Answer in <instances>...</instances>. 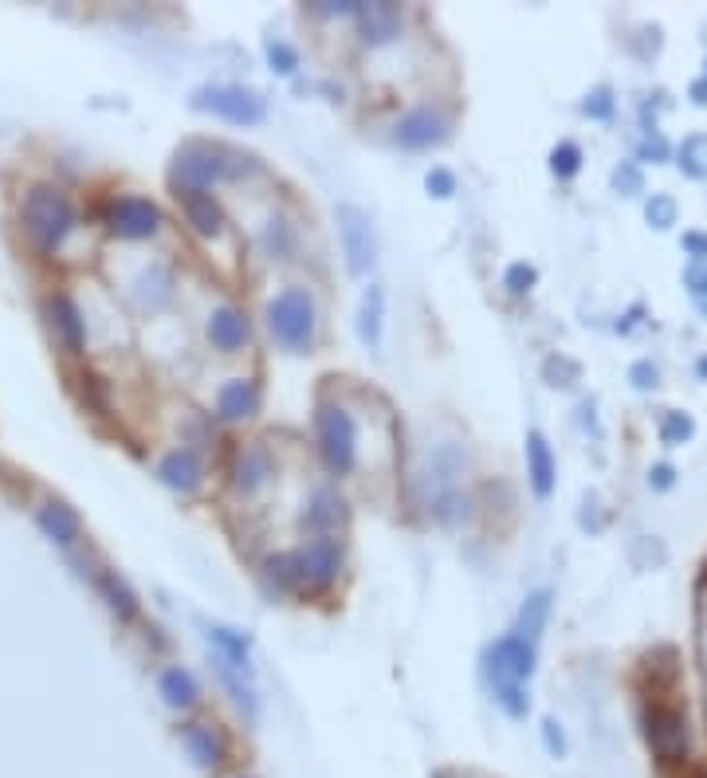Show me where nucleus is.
<instances>
[{
  "instance_id": "obj_44",
  "label": "nucleus",
  "mask_w": 707,
  "mask_h": 778,
  "mask_svg": "<svg viewBox=\"0 0 707 778\" xmlns=\"http://www.w3.org/2000/svg\"><path fill=\"white\" fill-rule=\"evenodd\" d=\"M546 747H551L554 755H562L566 751V744H562V731H559V724H554V719H546Z\"/></svg>"
},
{
  "instance_id": "obj_35",
  "label": "nucleus",
  "mask_w": 707,
  "mask_h": 778,
  "mask_svg": "<svg viewBox=\"0 0 707 778\" xmlns=\"http://www.w3.org/2000/svg\"><path fill=\"white\" fill-rule=\"evenodd\" d=\"M268 60L276 71H284V75H291L295 68H299V55H295V48H287L284 40H271L268 43Z\"/></svg>"
},
{
  "instance_id": "obj_16",
  "label": "nucleus",
  "mask_w": 707,
  "mask_h": 778,
  "mask_svg": "<svg viewBox=\"0 0 707 778\" xmlns=\"http://www.w3.org/2000/svg\"><path fill=\"white\" fill-rule=\"evenodd\" d=\"M130 295H134V303H139V311H162L165 303L173 299V272L165 268V264H150V268H142V276L130 284Z\"/></svg>"
},
{
  "instance_id": "obj_36",
  "label": "nucleus",
  "mask_w": 707,
  "mask_h": 778,
  "mask_svg": "<svg viewBox=\"0 0 707 778\" xmlns=\"http://www.w3.org/2000/svg\"><path fill=\"white\" fill-rule=\"evenodd\" d=\"M268 579L276 582V590H291L295 586V574H291V554H276V559H268Z\"/></svg>"
},
{
  "instance_id": "obj_21",
  "label": "nucleus",
  "mask_w": 707,
  "mask_h": 778,
  "mask_svg": "<svg viewBox=\"0 0 707 778\" xmlns=\"http://www.w3.org/2000/svg\"><path fill=\"white\" fill-rule=\"evenodd\" d=\"M35 519H40L43 535L55 539V543H63V546H71L79 535H83V519H79L68 503H43V508L35 511Z\"/></svg>"
},
{
  "instance_id": "obj_41",
  "label": "nucleus",
  "mask_w": 707,
  "mask_h": 778,
  "mask_svg": "<svg viewBox=\"0 0 707 778\" xmlns=\"http://www.w3.org/2000/svg\"><path fill=\"white\" fill-rule=\"evenodd\" d=\"M617 185H622L625 193H641V170L633 162H625L622 170H617Z\"/></svg>"
},
{
  "instance_id": "obj_42",
  "label": "nucleus",
  "mask_w": 707,
  "mask_h": 778,
  "mask_svg": "<svg viewBox=\"0 0 707 778\" xmlns=\"http://www.w3.org/2000/svg\"><path fill=\"white\" fill-rule=\"evenodd\" d=\"M691 432V421L688 417H680V413H673L665 421V441H680V437H688Z\"/></svg>"
},
{
  "instance_id": "obj_2",
  "label": "nucleus",
  "mask_w": 707,
  "mask_h": 778,
  "mask_svg": "<svg viewBox=\"0 0 707 778\" xmlns=\"http://www.w3.org/2000/svg\"><path fill=\"white\" fill-rule=\"evenodd\" d=\"M20 225L32 236V244H40L43 252H55L75 228V205L55 185H35L20 201Z\"/></svg>"
},
{
  "instance_id": "obj_19",
  "label": "nucleus",
  "mask_w": 707,
  "mask_h": 778,
  "mask_svg": "<svg viewBox=\"0 0 707 778\" xmlns=\"http://www.w3.org/2000/svg\"><path fill=\"white\" fill-rule=\"evenodd\" d=\"M182 213L193 233H201V236L225 233V208H221V201H216L213 193H189V197H182Z\"/></svg>"
},
{
  "instance_id": "obj_9",
  "label": "nucleus",
  "mask_w": 707,
  "mask_h": 778,
  "mask_svg": "<svg viewBox=\"0 0 707 778\" xmlns=\"http://www.w3.org/2000/svg\"><path fill=\"white\" fill-rule=\"evenodd\" d=\"M645 735L660 762H680L684 755H688V719L676 708L653 704V708L645 712Z\"/></svg>"
},
{
  "instance_id": "obj_17",
  "label": "nucleus",
  "mask_w": 707,
  "mask_h": 778,
  "mask_svg": "<svg viewBox=\"0 0 707 778\" xmlns=\"http://www.w3.org/2000/svg\"><path fill=\"white\" fill-rule=\"evenodd\" d=\"M208 342L216 346V350H225V355H236V350H244L252 338V327L248 319H244L236 307H221V311L208 315Z\"/></svg>"
},
{
  "instance_id": "obj_20",
  "label": "nucleus",
  "mask_w": 707,
  "mask_h": 778,
  "mask_svg": "<svg viewBox=\"0 0 707 778\" xmlns=\"http://www.w3.org/2000/svg\"><path fill=\"white\" fill-rule=\"evenodd\" d=\"M48 311H52V327L60 330L63 346L79 355L86 342V323H83V311L75 307V299H71V295H55V299H48Z\"/></svg>"
},
{
  "instance_id": "obj_25",
  "label": "nucleus",
  "mask_w": 707,
  "mask_h": 778,
  "mask_svg": "<svg viewBox=\"0 0 707 778\" xmlns=\"http://www.w3.org/2000/svg\"><path fill=\"white\" fill-rule=\"evenodd\" d=\"M157 688H162L170 708H193V704L201 700V688H197V680H193L189 668H165Z\"/></svg>"
},
{
  "instance_id": "obj_26",
  "label": "nucleus",
  "mask_w": 707,
  "mask_h": 778,
  "mask_svg": "<svg viewBox=\"0 0 707 778\" xmlns=\"http://www.w3.org/2000/svg\"><path fill=\"white\" fill-rule=\"evenodd\" d=\"M381 315H386V291L370 284L362 295V311H358V335H362L366 346L381 342Z\"/></svg>"
},
{
  "instance_id": "obj_23",
  "label": "nucleus",
  "mask_w": 707,
  "mask_h": 778,
  "mask_svg": "<svg viewBox=\"0 0 707 778\" xmlns=\"http://www.w3.org/2000/svg\"><path fill=\"white\" fill-rule=\"evenodd\" d=\"M526 472H531V484H535L539 495L554 492V457L543 432H531V437H526Z\"/></svg>"
},
{
  "instance_id": "obj_13",
  "label": "nucleus",
  "mask_w": 707,
  "mask_h": 778,
  "mask_svg": "<svg viewBox=\"0 0 707 778\" xmlns=\"http://www.w3.org/2000/svg\"><path fill=\"white\" fill-rule=\"evenodd\" d=\"M271 472H276V464H271V452H268V444H259V441H252V444H244L240 452H236V460H233V492L236 495H256L259 488L268 484L271 480Z\"/></svg>"
},
{
  "instance_id": "obj_18",
  "label": "nucleus",
  "mask_w": 707,
  "mask_h": 778,
  "mask_svg": "<svg viewBox=\"0 0 707 778\" xmlns=\"http://www.w3.org/2000/svg\"><path fill=\"white\" fill-rule=\"evenodd\" d=\"M216 409L225 421H248L259 413V386L252 378H233L216 393Z\"/></svg>"
},
{
  "instance_id": "obj_22",
  "label": "nucleus",
  "mask_w": 707,
  "mask_h": 778,
  "mask_svg": "<svg viewBox=\"0 0 707 778\" xmlns=\"http://www.w3.org/2000/svg\"><path fill=\"white\" fill-rule=\"evenodd\" d=\"M346 519V503L338 500V492H330V488H319V492L311 495V503H307V515H303V523L315 531V535H327V531L342 528Z\"/></svg>"
},
{
  "instance_id": "obj_40",
  "label": "nucleus",
  "mask_w": 707,
  "mask_h": 778,
  "mask_svg": "<svg viewBox=\"0 0 707 778\" xmlns=\"http://www.w3.org/2000/svg\"><path fill=\"white\" fill-rule=\"evenodd\" d=\"M315 17H354L358 12V4L354 0H322V4H315Z\"/></svg>"
},
{
  "instance_id": "obj_3",
  "label": "nucleus",
  "mask_w": 707,
  "mask_h": 778,
  "mask_svg": "<svg viewBox=\"0 0 707 778\" xmlns=\"http://www.w3.org/2000/svg\"><path fill=\"white\" fill-rule=\"evenodd\" d=\"M315 327H319V319H315V299L303 291V287H287V291H279L276 299L268 303L271 338H276L284 350H291V355H307V350H311Z\"/></svg>"
},
{
  "instance_id": "obj_6",
  "label": "nucleus",
  "mask_w": 707,
  "mask_h": 778,
  "mask_svg": "<svg viewBox=\"0 0 707 778\" xmlns=\"http://www.w3.org/2000/svg\"><path fill=\"white\" fill-rule=\"evenodd\" d=\"M449 134H452V114L432 103H421V106H413V111H406L393 126V142L406 150L440 146V142H449Z\"/></svg>"
},
{
  "instance_id": "obj_29",
  "label": "nucleus",
  "mask_w": 707,
  "mask_h": 778,
  "mask_svg": "<svg viewBox=\"0 0 707 778\" xmlns=\"http://www.w3.org/2000/svg\"><path fill=\"white\" fill-rule=\"evenodd\" d=\"M208 641H213L216 648H221V657L233 661V665L248 668V641L240 637V633L225 629V625H208Z\"/></svg>"
},
{
  "instance_id": "obj_14",
  "label": "nucleus",
  "mask_w": 707,
  "mask_h": 778,
  "mask_svg": "<svg viewBox=\"0 0 707 778\" xmlns=\"http://www.w3.org/2000/svg\"><path fill=\"white\" fill-rule=\"evenodd\" d=\"M157 480L173 492H197L205 480V464L193 449H173L157 460Z\"/></svg>"
},
{
  "instance_id": "obj_4",
  "label": "nucleus",
  "mask_w": 707,
  "mask_h": 778,
  "mask_svg": "<svg viewBox=\"0 0 707 778\" xmlns=\"http://www.w3.org/2000/svg\"><path fill=\"white\" fill-rule=\"evenodd\" d=\"M315 432H319V452L330 472H350L354 452H358V424L335 401H322L315 413Z\"/></svg>"
},
{
  "instance_id": "obj_5",
  "label": "nucleus",
  "mask_w": 707,
  "mask_h": 778,
  "mask_svg": "<svg viewBox=\"0 0 707 778\" xmlns=\"http://www.w3.org/2000/svg\"><path fill=\"white\" fill-rule=\"evenodd\" d=\"M193 106L216 114V119L236 122V126H256V122L268 119V103L256 91H244V86H201L193 95Z\"/></svg>"
},
{
  "instance_id": "obj_10",
  "label": "nucleus",
  "mask_w": 707,
  "mask_h": 778,
  "mask_svg": "<svg viewBox=\"0 0 707 778\" xmlns=\"http://www.w3.org/2000/svg\"><path fill=\"white\" fill-rule=\"evenodd\" d=\"M531 673H535V645L531 641L511 633V637L495 641L488 648V676H492V684H523Z\"/></svg>"
},
{
  "instance_id": "obj_27",
  "label": "nucleus",
  "mask_w": 707,
  "mask_h": 778,
  "mask_svg": "<svg viewBox=\"0 0 707 778\" xmlns=\"http://www.w3.org/2000/svg\"><path fill=\"white\" fill-rule=\"evenodd\" d=\"M99 590H103V597L111 602V610L122 617V622H130V617H139V597H134V590L126 586V582L119 579L114 571H99Z\"/></svg>"
},
{
  "instance_id": "obj_12",
  "label": "nucleus",
  "mask_w": 707,
  "mask_h": 778,
  "mask_svg": "<svg viewBox=\"0 0 707 778\" xmlns=\"http://www.w3.org/2000/svg\"><path fill=\"white\" fill-rule=\"evenodd\" d=\"M338 233H342V248L350 256V272H370L373 268V233L362 208L342 205L338 208Z\"/></svg>"
},
{
  "instance_id": "obj_34",
  "label": "nucleus",
  "mask_w": 707,
  "mask_h": 778,
  "mask_svg": "<svg viewBox=\"0 0 707 778\" xmlns=\"http://www.w3.org/2000/svg\"><path fill=\"white\" fill-rule=\"evenodd\" d=\"M582 165V150L574 146V142H566V146H559L551 154V170L559 173V177H570V173H578Z\"/></svg>"
},
{
  "instance_id": "obj_28",
  "label": "nucleus",
  "mask_w": 707,
  "mask_h": 778,
  "mask_svg": "<svg viewBox=\"0 0 707 778\" xmlns=\"http://www.w3.org/2000/svg\"><path fill=\"white\" fill-rule=\"evenodd\" d=\"M546 614H551V594H546V590H539V594L526 597V605L519 610L515 637H523V641H531V645H535V637L543 633V625H546Z\"/></svg>"
},
{
  "instance_id": "obj_31",
  "label": "nucleus",
  "mask_w": 707,
  "mask_h": 778,
  "mask_svg": "<svg viewBox=\"0 0 707 778\" xmlns=\"http://www.w3.org/2000/svg\"><path fill=\"white\" fill-rule=\"evenodd\" d=\"M680 170L691 177H704L707 173V139H688L680 146Z\"/></svg>"
},
{
  "instance_id": "obj_43",
  "label": "nucleus",
  "mask_w": 707,
  "mask_h": 778,
  "mask_svg": "<svg viewBox=\"0 0 707 778\" xmlns=\"http://www.w3.org/2000/svg\"><path fill=\"white\" fill-rule=\"evenodd\" d=\"M586 111L594 114V119H605V114L613 111V103H609V91H597V95H594V99H590V103H586Z\"/></svg>"
},
{
  "instance_id": "obj_50",
  "label": "nucleus",
  "mask_w": 707,
  "mask_h": 778,
  "mask_svg": "<svg viewBox=\"0 0 707 778\" xmlns=\"http://www.w3.org/2000/svg\"><path fill=\"white\" fill-rule=\"evenodd\" d=\"M233 778H256V775H248V770H240V775H233Z\"/></svg>"
},
{
  "instance_id": "obj_48",
  "label": "nucleus",
  "mask_w": 707,
  "mask_h": 778,
  "mask_svg": "<svg viewBox=\"0 0 707 778\" xmlns=\"http://www.w3.org/2000/svg\"><path fill=\"white\" fill-rule=\"evenodd\" d=\"M668 484H673V468L660 464V468H656V488H668Z\"/></svg>"
},
{
  "instance_id": "obj_32",
  "label": "nucleus",
  "mask_w": 707,
  "mask_h": 778,
  "mask_svg": "<svg viewBox=\"0 0 707 778\" xmlns=\"http://www.w3.org/2000/svg\"><path fill=\"white\" fill-rule=\"evenodd\" d=\"M495 688V700L503 704V708H508V716H515V719H523L526 716V708H531V704H526V692H523V684H492Z\"/></svg>"
},
{
  "instance_id": "obj_47",
  "label": "nucleus",
  "mask_w": 707,
  "mask_h": 778,
  "mask_svg": "<svg viewBox=\"0 0 707 778\" xmlns=\"http://www.w3.org/2000/svg\"><path fill=\"white\" fill-rule=\"evenodd\" d=\"M633 378H641L637 386H653V381H656V370H648V366H637V370H633Z\"/></svg>"
},
{
  "instance_id": "obj_7",
  "label": "nucleus",
  "mask_w": 707,
  "mask_h": 778,
  "mask_svg": "<svg viewBox=\"0 0 707 778\" xmlns=\"http://www.w3.org/2000/svg\"><path fill=\"white\" fill-rule=\"evenodd\" d=\"M342 571V554H338V543L327 535L311 539L307 546L291 554V574H295V586H307V590H330Z\"/></svg>"
},
{
  "instance_id": "obj_39",
  "label": "nucleus",
  "mask_w": 707,
  "mask_h": 778,
  "mask_svg": "<svg viewBox=\"0 0 707 778\" xmlns=\"http://www.w3.org/2000/svg\"><path fill=\"white\" fill-rule=\"evenodd\" d=\"M531 284H535V268H526V264H511L508 268V287L515 295L531 291Z\"/></svg>"
},
{
  "instance_id": "obj_37",
  "label": "nucleus",
  "mask_w": 707,
  "mask_h": 778,
  "mask_svg": "<svg viewBox=\"0 0 707 778\" xmlns=\"http://www.w3.org/2000/svg\"><path fill=\"white\" fill-rule=\"evenodd\" d=\"M648 221H653L656 228H668L676 221V205L673 197H653L648 201Z\"/></svg>"
},
{
  "instance_id": "obj_38",
  "label": "nucleus",
  "mask_w": 707,
  "mask_h": 778,
  "mask_svg": "<svg viewBox=\"0 0 707 778\" xmlns=\"http://www.w3.org/2000/svg\"><path fill=\"white\" fill-rule=\"evenodd\" d=\"M424 185H429L432 197H452V193H457V177H452L449 170H432Z\"/></svg>"
},
{
  "instance_id": "obj_11",
  "label": "nucleus",
  "mask_w": 707,
  "mask_h": 778,
  "mask_svg": "<svg viewBox=\"0 0 707 778\" xmlns=\"http://www.w3.org/2000/svg\"><path fill=\"white\" fill-rule=\"evenodd\" d=\"M182 744L189 751V759L197 762L201 770H221L228 759V739L216 724H205V719H193V724L182 727Z\"/></svg>"
},
{
  "instance_id": "obj_30",
  "label": "nucleus",
  "mask_w": 707,
  "mask_h": 778,
  "mask_svg": "<svg viewBox=\"0 0 707 778\" xmlns=\"http://www.w3.org/2000/svg\"><path fill=\"white\" fill-rule=\"evenodd\" d=\"M259 244H264V252H268V256H287V252L295 248L291 225H287L284 216H271L268 225H264V236H259Z\"/></svg>"
},
{
  "instance_id": "obj_33",
  "label": "nucleus",
  "mask_w": 707,
  "mask_h": 778,
  "mask_svg": "<svg viewBox=\"0 0 707 778\" xmlns=\"http://www.w3.org/2000/svg\"><path fill=\"white\" fill-rule=\"evenodd\" d=\"M83 401L91 409H99V413H106V406H111V398H106V381L99 378V373H83Z\"/></svg>"
},
{
  "instance_id": "obj_8",
  "label": "nucleus",
  "mask_w": 707,
  "mask_h": 778,
  "mask_svg": "<svg viewBox=\"0 0 707 778\" xmlns=\"http://www.w3.org/2000/svg\"><path fill=\"white\" fill-rule=\"evenodd\" d=\"M106 225L122 240H146V236H154L162 228V208L154 201L126 193V197H114L106 205Z\"/></svg>"
},
{
  "instance_id": "obj_46",
  "label": "nucleus",
  "mask_w": 707,
  "mask_h": 778,
  "mask_svg": "<svg viewBox=\"0 0 707 778\" xmlns=\"http://www.w3.org/2000/svg\"><path fill=\"white\" fill-rule=\"evenodd\" d=\"M684 244H688V248H691V252H696V256H699V259H704V256H707V236H696V233H691V236H688V240H684Z\"/></svg>"
},
{
  "instance_id": "obj_24",
  "label": "nucleus",
  "mask_w": 707,
  "mask_h": 778,
  "mask_svg": "<svg viewBox=\"0 0 707 778\" xmlns=\"http://www.w3.org/2000/svg\"><path fill=\"white\" fill-rule=\"evenodd\" d=\"M216 676H221V684L233 692L236 708H240L248 719H256V692H252L248 668L233 665V661H225V657H216Z\"/></svg>"
},
{
  "instance_id": "obj_15",
  "label": "nucleus",
  "mask_w": 707,
  "mask_h": 778,
  "mask_svg": "<svg viewBox=\"0 0 707 778\" xmlns=\"http://www.w3.org/2000/svg\"><path fill=\"white\" fill-rule=\"evenodd\" d=\"M358 24H362V40L381 48V43H393L401 35V9L389 4V0H370V4H358Z\"/></svg>"
},
{
  "instance_id": "obj_49",
  "label": "nucleus",
  "mask_w": 707,
  "mask_h": 778,
  "mask_svg": "<svg viewBox=\"0 0 707 778\" xmlns=\"http://www.w3.org/2000/svg\"><path fill=\"white\" fill-rule=\"evenodd\" d=\"M691 95H696V103H707V83H696V86H691Z\"/></svg>"
},
{
  "instance_id": "obj_1",
  "label": "nucleus",
  "mask_w": 707,
  "mask_h": 778,
  "mask_svg": "<svg viewBox=\"0 0 707 778\" xmlns=\"http://www.w3.org/2000/svg\"><path fill=\"white\" fill-rule=\"evenodd\" d=\"M252 170L256 162L240 150H228L221 142H185L170 162V185L177 197H189V193H205L213 182H236Z\"/></svg>"
},
{
  "instance_id": "obj_45",
  "label": "nucleus",
  "mask_w": 707,
  "mask_h": 778,
  "mask_svg": "<svg viewBox=\"0 0 707 778\" xmlns=\"http://www.w3.org/2000/svg\"><path fill=\"white\" fill-rule=\"evenodd\" d=\"M688 284H691V291H707V268H688Z\"/></svg>"
}]
</instances>
